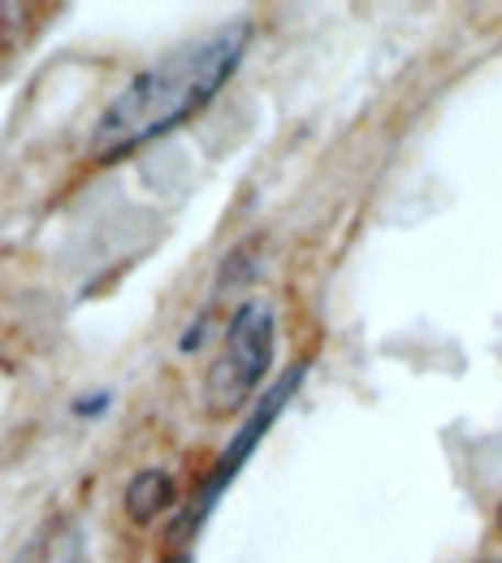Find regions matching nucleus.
Listing matches in <instances>:
<instances>
[{"label": "nucleus", "mask_w": 502, "mask_h": 563, "mask_svg": "<svg viewBox=\"0 0 502 563\" xmlns=\"http://www.w3.org/2000/svg\"><path fill=\"white\" fill-rule=\"evenodd\" d=\"M499 520H502V516H499Z\"/></svg>", "instance_id": "nucleus-7"}, {"label": "nucleus", "mask_w": 502, "mask_h": 563, "mask_svg": "<svg viewBox=\"0 0 502 563\" xmlns=\"http://www.w3.org/2000/svg\"><path fill=\"white\" fill-rule=\"evenodd\" d=\"M169 503H174V477L165 473V468H144L135 482H131V490H126V511H131V520H156L160 511H169Z\"/></svg>", "instance_id": "nucleus-4"}, {"label": "nucleus", "mask_w": 502, "mask_h": 563, "mask_svg": "<svg viewBox=\"0 0 502 563\" xmlns=\"http://www.w3.org/2000/svg\"><path fill=\"white\" fill-rule=\"evenodd\" d=\"M477 563H502V560H477Z\"/></svg>", "instance_id": "nucleus-6"}, {"label": "nucleus", "mask_w": 502, "mask_h": 563, "mask_svg": "<svg viewBox=\"0 0 502 563\" xmlns=\"http://www.w3.org/2000/svg\"><path fill=\"white\" fill-rule=\"evenodd\" d=\"M303 377H308V364H290L287 373L274 382V390L252 408V417L234 429V442L216 455V464H213V477H209V486L200 490V498H196V507L187 511V525H204V516L216 507V498L225 494V486L238 477V468L252 460V451L260 446V438L274 429V421L287 412V404L294 399V390L303 386Z\"/></svg>", "instance_id": "nucleus-3"}, {"label": "nucleus", "mask_w": 502, "mask_h": 563, "mask_svg": "<svg viewBox=\"0 0 502 563\" xmlns=\"http://www.w3.org/2000/svg\"><path fill=\"white\" fill-rule=\"evenodd\" d=\"M274 308L265 299H247L230 330L225 343L213 355L209 373H204V399L213 412H234L252 399V390L265 382L269 364H274Z\"/></svg>", "instance_id": "nucleus-2"}, {"label": "nucleus", "mask_w": 502, "mask_h": 563, "mask_svg": "<svg viewBox=\"0 0 502 563\" xmlns=\"http://www.w3.org/2000/svg\"><path fill=\"white\" fill-rule=\"evenodd\" d=\"M165 563H196L191 555H174V560H165Z\"/></svg>", "instance_id": "nucleus-5"}, {"label": "nucleus", "mask_w": 502, "mask_h": 563, "mask_svg": "<svg viewBox=\"0 0 502 563\" xmlns=\"http://www.w3.org/2000/svg\"><path fill=\"white\" fill-rule=\"evenodd\" d=\"M247 40H252V22L234 18L204 31L200 40H187L182 48L165 53L144 74H135L100 113L91 131V156L118 161L144 143L178 131L200 109H209L216 91L243 66Z\"/></svg>", "instance_id": "nucleus-1"}]
</instances>
